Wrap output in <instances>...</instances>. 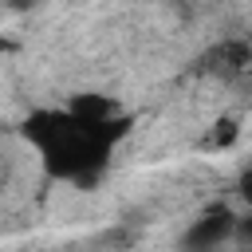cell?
<instances>
[{
    "label": "cell",
    "instance_id": "1",
    "mask_svg": "<svg viewBox=\"0 0 252 252\" xmlns=\"http://www.w3.org/2000/svg\"><path fill=\"white\" fill-rule=\"evenodd\" d=\"M130 134V114L110 98L83 91L63 106H39L20 122V138L39 154L51 181L94 189Z\"/></svg>",
    "mask_w": 252,
    "mask_h": 252
},
{
    "label": "cell",
    "instance_id": "2",
    "mask_svg": "<svg viewBox=\"0 0 252 252\" xmlns=\"http://www.w3.org/2000/svg\"><path fill=\"white\" fill-rule=\"evenodd\" d=\"M236 220H240V213L232 205L217 201L201 217L189 220V228L181 232V248L185 252H220V248H228L236 240Z\"/></svg>",
    "mask_w": 252,
    "mask_h": 252
},
{
    "label": "cell",
    "instance_id": "3",
    "mask_svg": "<svg viewBox=\"0 0 252 252\" xmlns=\"http://www.w3.org/2000/svg\"><path fill=\"white\" fill-rule=\"evenodd\" d=\"M240 138V122L236 118H220L217 130H213V146H232Z\"/></svg>",
    "mask_w": 252,
    "mask_h": 252
},
{
    "label": "cell",
    "instance_id": "4",
    "mask_svg": "<svg viewBox=\"0 0 252 252\" xmlns=\"http://www.w3.org/2000/svg\"><path fill=\"white\" fill-rule=\"evenodd\" d=\"M232 252H252V248H232Z\"/></svg>",
    "mask_w": 252,
    "mask_h": 252
},
{
    "label": "cell",
    "instance_id": "5",
    "mask_svg": "<svg viewBox=\"0 0 252 252\" xmlns=\"http://www.w3.org/2000/svg\"><path fill=\"white\" fill-rule=\"evenodd\" d=\"M0 47H4V43H0Z\"/></svg>",
    "mask_w": 252,
    "mask_h": 252
}]
</instances>
